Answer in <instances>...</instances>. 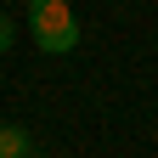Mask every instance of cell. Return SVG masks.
Here are the masks:
<instances>
[{"mask_svg": "<svg viewBox=\"0 0 158 158\" xmlns=\"http://www.w3.org/2000/svg\"><path fill=\"white\" fill-rule=\"evenodd\" d=\"M28 28H34V45L45 56L79 51V17L68 0H28Z\"/></svg>", "mask_w": 158, "mask_h": 158, "instance_id": "obj_1", "label": "cell"}, {"mask_svg": "<svg viewBox=\"0 0 158 158\" xmlns=\"http://www.w3.org/2000/svg\"><path fill=\"white\" fill-rule=\"evenodd\" d=\"M23 152H34V135L23 124H0V158H23Z\"/></svg>", "mask_w": 158, "mask_h": 158, "instance_id": "obj_2", "label": "cell"}, {"mask_svg": "<svg viewBox=\"0 0 158 158\" xmlns=\"http://www.w3.org/2000/svg\"><path fill=\"white\" fill-rule=\"evenodd\" d=\"M11 34H17V28H11V17H6V11H0V56H6V51H11Z\"/></svg>", "mask_w": 158, "mask_h": 158, "instance_id": "obj_3", "label": "cell"}, {"mask_svg": "<svg viewBox=\"0 0 158 158\" xmlns=\"http://www.w3.org/2000/svg\"><path fill=\"white\" fill-rule=\"evenodd\" d=\"M23 158H45V152H23Z\"/></svg>", "mask_w": 158, "mask_h": 158, "instance_id": "obj_4", "label": "cell"}]
</instances>
